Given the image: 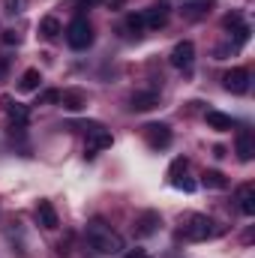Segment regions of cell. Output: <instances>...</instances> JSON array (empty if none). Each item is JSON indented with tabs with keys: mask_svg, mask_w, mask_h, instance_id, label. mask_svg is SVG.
Masks as SVG:
<instances>
[{
	"mask_svg": "<svg viewBox=\"0 0 255 258\" xmlns=\"http://www.w3.org/2000/svg\"><path fill=\"white\" fill-rule=\"evenodd\" d=\"M159 105V93L156 90H135L132 99H129V108L132 111H150Z\"/></svg>",
	"mask_w": 255,
	"mask_h": 258,
	"instance_id": "4fadbf2b",
	"label": "cell"
},
{
	"mask_svg": "<svg viewBox=\"0 0 255 258\" xmlns=\"http://www.w3.org/2000/svg\"><path fill=\"white\" fill-rule=\"evenodd\" d=\"M234 150H237V159H240V162H252L255 135L249 132V129H240V132H237V144H234Z\"/></svg>",
	"mask_w": 255,
	"mask_h": 258,
	"instance_id": "5bb4252c",
	"label": "cell"
},
{
	"mask_svg": "<svg viewBox=\"0 0 255 258\" xmlns=\"http://www.w3.org/2000/svg\"><path fill=\"white\" fill-rule=\"evenodd\" d=\"M201 183H204L207 189H225V186H228L225 174H219V171H204V174H201Z\"/></svg>",
	"mask_w": 255,
	"mask_h": 258,
	"instance_id": "7402d4cb",
	"label": "cell"
},
{
	"mask_svg": "<svg viewBox=\"0 0 255 258\" xmlns=\"http://www.w3.org/2000/svg\"><path fill=\"white\" fill-rule=\"evenodd\" d=\"M3 42H6V45H18V42H21V36H18L15 30H3Z\"/></svg>",
	"mask_w": 255,
	"mask_h": 258,
	"instance_id": "4316f807",
	"label": "cell"
},
{
	"mask_svg": "<svg viewBox=\"0 0 255 258\" xmlns=\"http://www.w3.org/2000/svg\"><path fill=\"white\" fill-rule=\"evenodd\" d=\"M240 24H243V18H240L237 12H228V15L222 18V27H225V30H231V33H234V30H237Z\"/></svg>",
	"mask_w": 255,
	"mask_h": 258,
	"instance_id": "603a6c76",
	"label": "cell"
},
{
	"mask_svg": "<svg viewBox=\"0 0 255 258\" xmlns=\"http://www.w3.org/2000/svg\"><path fill=\"white\" fill-rule=\"evenodd\" d=\"M66 45L75 48V51H84L93 45V24L84 18V15H75L69 24H66Z\"/></svg>",
	"mask_w": 255,
	"mask_h": 258,
	"instance_id": "3957f363",
	"label": "cell"
},
{
	"mask_svg": "<svg viewBox=\"0 0 255 258\" xmlns=\"http://www.w3.org/2000/svg\"><path fill=\"white\" fill-rule=\"evenodd\" d=\"M120 258H147V252L144 249H129L126 255H120Z\"/></svg>",
	"mask_w": 255,
	"mask_h": 258,
	"instance_id": "f1b7e54d",
	"label": "cell"
},
{
	"mask_svg": "<svg viewBox=\"0 0 255 258\" xmlns=\"http://www.w3.org/2000/svg\"><path fill=\"white\" fill-rule=\"evenodd\" d=\"M168 15H171L168 0H159V3H153L150 9H144V12H141V18H144V27H147V30H159V27H165V24H168Z\"/></svg>",
	"mask_w": 255,
	"mask_h": 258,
	"instance_id": "5b68a950",
	"label": "cell"
},
{
	"mask_svg": "<svg viewBox=\"0 0 255 258\" xmlns=\"http://www.w3.org/2000/svg\"><path fill=\"white\" fill-rule=\"evenodd\" d=\"M39 81H42L39 69H27V72L21 75V81H18V90H21V93H30V90H36V87H39Z\"/></svg>",
	"mask_w": 255,
	"mask_h": 258,
	"instance_id": "44dd1931",
	"label": "cell"
},
{
	"mask_svg": "<svg viewBox=\"0 0 255 258\" xmlns=\"http://www.w3.org/2000/svg\"><path fill=\"white\" fill-rule=\"evenodd\" d=\"M144 141H147L150 150H165V147H171V129L165 123H147L144 126Z\"/></svg>",
	"mask_w": 255,
	"mask_h": 258,
	"instance_id": "8992f818",
	"label": "cell"
},
{
	"mask_svg": "<svg viewBox=\"0 0 255 258\" xmlns=\"http://www.w3.org/2000/svg\"><path fill=\"white\" fill-rule=\"evenodd\" d=\"M186 168H189V159H174L171 168H168V177H171V186L183 189V192H195V180L186 177Z\"/></svg>",
	"mask_w": 255,
	"mask_h": 258,
	"instance_id": "ba28073f",
	"label": "cell"
},
{
	"mask_svg": "<svg viewBox=\"0 0 255 258\" xmlns=\"http://www.w3.org/2000/svg\"><path fill=\"white\" fill-rule=\"evenodd\" d=\"M39 33H42V39H48V42H54L60 33H63V24L54 18V15H45L42 21H39Z\"/></svg>",
	"mask_w": 255,
	"mask_h": 258,
	"instance_id": "d6986e66",
	"label": "cell"
},
{
	"mask_svg": "<svg viewBox=\"0 0 255 258\" xmlns=\"http://www.w3.org/2000/svg\"><path fill=\"white\" fill-rule=\"evenodd\" d=\"M192 63H195V45H192L189 39L177 42V45L171 48V66H174V69H189Z\"/></svg>",
	"mask_w": 255,
	"mask_h": 258,
	"instance_id": "8fae6325",
	"label": "cell"
},
{
	"mask_svg": "<svg viewBox=\"0 0 255 258\" xmlns=\"http://www.w3.org/2000/svg\"><path fill=\"white\" fill-rule=\"evenodd\" d=\"M36 219H39V225L42 228H57V210H54V204L51 201H39L36 204Z\"/></svg>",
	"mask_w": 255,
	"mask_h": 258,
	"instance_id": "2e32d148",
	"label": "cell"
},
{
	"mask_svg": "<svg viewBox=\"0 0 255 258\" xmlns=\"http://www.w3.org/2000/svg\"><path fill=\"white\" fill-rule=\"evenodd\" d=\"M222 231H225V228H222L216 219H210L207 213H189V216L183 219V225H180V237L189 240V243L213 240V237H219Z\"/></svg>",
	"mask_w": 255,
	"mask_h": 258,
	"instance_id": "7a4b0ae2",
	"label": "cell"
},
{
	"mask_svg": "<svg viewBox=\"0 0 255 258\" xmlns=\"http://www.w3.org/2000/svg\"><path fill=\"white\" fill-rule=\"evenodd\" d=\"M84 234H87V243H90V249H96L99 255H108V258H117L123 255V237L108 225V222H102L99 216L96 219H90L87 222V228H84Z\"/></svg>",
	"mask_w": 255,
	"mask_h": 258,
	"instance_id": "6da1fadb",
	"label": "cell"
},
{
	"mask_svg": "<svg viewBox=\"0 0 255 258\" xmlns=\"http://www.w3.org/2000/svg\"><path fill=\"white\" fill-rule=\"evenodd\" d=\"M24 6H27V0H6V12H9V15L24 12Z\"/></svg>",
	"mask_w": 255,
	"mask_h": 258,
	"instance_id": "d4e9b609",
	"label": "cell"
},
{
	"mask_svg": "<svg viewBox=\"0 0 255 258\" xmlns=\"http://www.w3.org/2000/svg\"><path fill=\"white\" fill-rule=\"evenodd\" d=\"M96 3H102V0H72L75 9H90V6H96Z\"/></svg>",
	"mask_w": 255,
	"mask_h": 258,
	"instance_id": "83f0119b",
	"label": "cell"
},
{
	"mask_svg": "<svg viewBox=\"0 0 255 258\" xmlns=\"http://www.w3.org/2000/svg\"><path fill=\"white\" fill-rule=\"evenodd\" d=\"M144 30H147V27H144V18H141V12H129L126 21H123V27H120V33H123L126 39H135V42L144 36Z\"/></svg>",
	"mask_w": 255,
	"mask_h": 258,
	"instance_id": "9a60e30c",
	"label": "cell"
},
{
	"mask_svg": "<svg viewBox=\"0 0 255 258\" xmlns=\"http://www.w3.org/2000/svg\"><path fill=\"white\" fill-rule=\"evenodd\" d=\"M204 117H207V126L216 129V132H231V129L237 126V120L231 114H222V111H207Z\"/></svg>",
	"mask_w": 255,
	"mask_h": 258,
	"instance_id": "ac0fdd59",
	"label": "cell"
},
{
	"mask_svg": "<svg viewBox=\"0 0 255 258\" xmlns=\"http://www.w3.org/2000/svg\"><path fill=\"white\" fill-rule=\"evenodd\" d=\"M216 6V0H183V6H180V15L186 18V21H201V18H207L210 15V9Z\"/></svg>",
	"mask_w": 255,
	"mask_h": 258,
	"instance_id": "30bf717a",
	"label": "cell"
},
{
	"mask_svg": "<svg viewBox=\"0 0 255 258\" xmlns=\"http://www.w3.org/2000/svg\"><path fill=\"white\" fill-rule=\"evenodd\" d=\"M114 144V138H111V132L105 126H96L93 132H87V144H84V156L87 159H93L99 150H105V147H111Z\"/></svg>",
	"mask_w": 255,
	"mask_h": 258,
	"instance_id": "52a82bcc",
	"label": "cell"
},
{
	"mask_svg": "<svg viewBox=\"0 0 255 258\" xmlns=\"http://www.w3.org/2000/svg\"><path fill=\"white\" fill-rule=\"evenodd\" d=\"M234 201L243 216H255V183H240L234 192Z\"/></svg>",
	"mask_w": 255,
	"mask_h": 258,
	"instance_id": "7c38bea8",
	"label": "cell"
},
{
	"mask_svg": "<svg viewBox=\"0 0 255 258\" xmlns=\"http://www.w3.org/2000/svg\"><path fill=\"white\" fill-rule=\"evenodd\" d=\"M60 105L66 111H81L87 105V93L84 90H60Z\"/></svg>",
	"mask_w": 255,
	"mask_h": 258,
	"instance_id": "e0dca14e",
	"label": "cell"
},
{
	"mask_svg": "<svg viewBox=\"0 0 255 258\" xmlns=\"http://www.w3.org/2000/svg\"><path fill=\"white\" fill-rule=\"evenodd\" d=\"M9 66H12V57L0 54V84H3V81H6V75H9Z\"/></svg>",
	"mask_w": 255,
	"mask_h": 258,
	"instance_id": "484cf974",
	"label": "cell"
},
{
	"mask_svg": "<svg viewBox=\"0 0 255 258\" xmlns=\"http://www.w3.org/2000/svg\"><path fill=\"white\" fill-rule=\"evenodd\" d=\"M51 102H60V90H45L39 96V105H51Z\"/></svg>",
	"mask_w": 255,
	"mask_h": 258,
	"instance_id": "cb8c5ba5",
	"label": "cell"
},
{
	"mask_svg": "<svg viewBox=\"0 0 255 258\" xmlns=\"http://www.w3.org/2000/svg\"><path fill=\"white\" fill-rule=\"evenodd\" d=\"M159 225H162V216L156 213V210H144L138 219H135V237H153L156 231H159Z\"/></svg>",
	"mask_w": 255,
	"mask_h": 258,
	"instance_id": "9c48e42d",
	"label": "cell"
},
{
	"mask_svg": "<svg viewBox=\"0 0 255 258\" xmlns=\"http://www.w3.org/2000/svg\"><path fill=\"white\" fill-rule=\"evenodd\" d=\"M6 114H9V120H12L15 126H27V117H30V111H27L21 102H6Z\"/></svg>",
	"mask_w": 255,
	"mask_h": 258,
	"instance_id": "ffe728a7",
	"label": "cell"
},
{
	"mask_svg": "<svg viewBox=\"0 0 255 258\" xmlns=\"http://www.w3.org/2000/svg\"><path fill=\"white\" fill-rule=\"evenodd\" d=\"M222 87H225L228 93H234V96H243V93L249 90V69H243V66L228 69V72L222 75Z\"/></svg>",
	"mask_w": 255,
	"mask_h": 258,
	"instance_id": "277c9868",
	"label": "cell"
}]
</instances>
